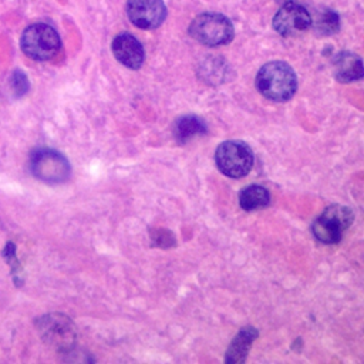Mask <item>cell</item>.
Wrapping results in <instances>:
<instances>
[{"instance_id": "obj_1", "label": "cell", "mask_w": 364, "mask_h": 364, "mask_svg": "<svg viewBox=\"0 0 364 364\" xmlns=\"http://www.w3.org/2000/svg\"><path fill=\"white\" fill-rule=\"evenodd\" d=\"M256 87L262 95L272 101H287L297 90V77L289 64L270 61L259 70Z\"/></svg>"}, {"instance_id": "obj_2", "label": "cell", "mask_w": 364, "mask_h": 364, "mask_svg": "<svg viewBox=\"0 0 364 364\" xmlns=\"http://www.w3.org/2000/svg\"><path fill=\"white\" fill-rule=\"evenodd\" d=\"M21 50L26 55L37 61L53 58L61 47L58 33L48 24L36 23L28 26L20 40Z\"/></svg>"}, {"instance_id": "obj_3", "label": "cell", "mask_w": 364, "mask_h": 364, "mask_svg": "<svg viewBox=\"0 0 364 364\" xmlns=\"http://www.w3.org/2000/svg\"><path fill=\"white\" fill-rule=\"evenodd\" d=\"M230 20L219 13H203L192 20L189 34L208 47L228 44L233 38Z\"/></svg>"}, {"instance_id": "obj_4", "label": "cell", "mask_w": 364, "mask_h": 364, "mask_svg": "<svg viewBox=\"0 0 364 364\" xmlns=\"http://www.w3.org/2000/svg\"><path fill=\"white\" fill-rule=\"evenodd\" d=\"M219 171L229 178H243L253 166V152L243 141H225L215 151Z\"/></svg>"}, {"instance_id": "obj_5", "label": "cell", "mask_w": 364, "mask_h": 364, "mask_svg": "<svg viewBox=\"0 0 364 364\" xmlns=\"http://www.w3.org/2000/svg\"><path fill=\"white\" fill-rule=\"evenodd\" d=\"M354 213L344 205H330L314 220L311 230L317 240L331 245L343 239L344 232L353 223Z\"/></svg>"}, {"instance_id": "obj_6", "label": "cell", "mask_w": 364, "mask_h": 364, "mask_svg": "<svg viewBox=\"0 0 364 364\" xmlns=\"http://www.w3.org/2000/svg\"><path fill=\"white\" fill-rule=\"evenodd\" d=\"M31 173L47 183H61L70 178L71 166L64 155L51 148L34 149L30 155Z\"/></svg>"}, {"instance_id": "obj_7", "label": "cell", "mask_w": 364, "mask_h": 364, "mask_svg": "<svg viewBox=\"0 0 364 364\" xmlns=\"http://www.w3.org/2000/svg\"><path fill=\"white\" fill-rule=\"evenodd\" d=\"M38 333L46 343L58 348L70 350L75 340V330L71 320L63 314H47L37 320Z\"/></svg>"}, {"instance_id": "obj_8", "label": "cell", "mask_w": 364, "mask_h": 364, "mask_svg": "<svg viewBox=\"0 0 364 364\" xmlns=\"http://www.w3.org/2000/svg\"><path fill=\"white\" fill-rule=\"evenodd\" d=\"M311 27L310 13L294 1H287L273 17V28L282 36H296Z\"/></svg>"}, {"instance_id": "obj_9", "label": "cell", "mask_w": 364, "mask_h": 364, "mask_svg": "<svg viewBox=\"0 0 364 364\" xmlns=\"http://www.w3.org/2000/svg\"><path fill=\"white\" fill-rule=\"evenodd\" d=\"M127 11L132 24L142 30L156 28L166 16L162 0H128Z\"/></svg>"}, {"instance_id": "obj_10", "label": "cell", "mask_w": 364, "mask_h": 364, "mask_svg": "<svg viewBox=\"0 0 364 364\" xmlns=\"http://www.w3.org/2000/svg\"><path fill=\"white\" fill-rule=\"evenodd\" d=\"M112 53L121 64L131 70H138L144 63V48L129 33H119L112 40Z\"/></svg>"}, {"instance_id": "obj_11", "label": "cell", "mask_w": 364, "mask_h": 364, "mask_svg": "<svg viewBox=\"0 0 364 364\" xmlns=\"http://www.w3.org/2000/svg\"><path fill=\"white\" fill-rule=\"evenodd\" d=\"M257 337V330L255 327H245L242 328L235 338L232 340L230 346L226 350L225 361L229 364H237L243 363L246 360V355L249 353V348L252 347V343Z\"/></svg>"}, {"instance_id": "obj_12", "label": "cell", "mask_w": 364, "mask_h": 364, "mask_svg": "<svg viewBox=\"0 0 364 364\" xmlns=\"http://www.w3.org/2000/svg\"><path fill=\"white\" fill-rule=\"evenodd\" d=\"M334 74L340 82H351L363 77L361 58L353 53H341L334 60Z\"/></svg>"}, {"instance_id": "obj_13", "label": "cell", "mask_w": 364, "mask_h": 364, "mask_svg": "<svg viewBox=\"0 0 364 364\" xmlns=\"http://www.w3.org/2000/svg\"><path fill=\"white\" fill-rule=\"evenodd\" d=\"M206 132L203 121L195 115H183L173 125V135L179 144H186L196 135Z\"/></svg>"}, {"instance_id": "obj_14", "label": "cell", "mask_w": 364, "mask_h": 364, "mask_svg": "<svg viewBox=\"0 0 364 364\" xmlns=\"http://www.w3.org/2000/svg\"><path fill=\"white\" fill-rule=\"evenodd\" d=\"M270 203V193L264 186L250 185L240 191L239 205L245 210H256L266 208Z\"/></svg>"}, {"instance_id": "obj_15", "label": "cell", "mask_w": 364, "mask_h": 364, "mask_svg": "<svg viewBox=\"0 0 364 364\" xmlns=\"http://www.w3.org/2000/svg\"><path fill=\"white\" fill-rule=\"evenodd\" d=\"M311 26L317 33L323 36H330L338 30L340 18L336 11L324 10L318 13L317 18H311Z\"/></svg>"}, {"instance_id": "obj_16", "label": "cell", "mask_w": 364, "mask_h": 364, "mask_svg": "<svg viewBox=\"0 0 364 364\" xmlns=\"http://www.w3.org/2000/svg\"><path fill=\"white\" fill-rule=\"evenodd\" d=\"M9 87L14 97H21L28 91L30 82L27 80V75L23 71L14 70L9 78Z\"/></svg>"}]
</instances>
